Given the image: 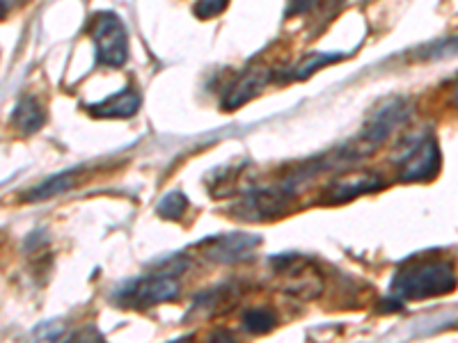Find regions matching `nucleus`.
<instances>
[{
	"label": "nucleus",
	"instance_id": "1",
	"mask_svg": "<svg viewBox=\"0 0 458 343\" xmlns=\"http://www.w3.org/2000/svg\"><path fill=\"white\" fill-rule=\"evenodd\" d=\"M456 289V272L447 261H415L403 264L392 277L396 300H428L447 296Z\"/></svg>",
	"mask_w": 458,
	"mask_h": 343
},
{
	"label": "nucleus",
	"instance_id": "2",
	"mask_svg": "<svg viewBox=\"0 0 458 343\" xmlns=\"http://www.w3.org/2000/svg\"><path fill=\"white\" fill-rule=\"evenodd\" d=\"M89 35L97 46V57L106 67H122L129 57V37L122 19L113 12H99L89 21Z\"/></svg>",
	"mask_w": 458,
	"mask_h": 343
},
{
	"label": "nucleus",
	"instance_id": "3",
	"mask_svg": "<svg viewBox=\"0 0 458 343\" xmlns=\"http://www.w3.org/2000/svg\"><path fill=\"white\" fill-rule=\"evenodd\" d=\"M443 158L440 146L431 133L417 136L411 145L401 151L399 156V179L401 181H428L440 172Z\"/></svg>",
	"mask_w": 458,
	"mask_h": 343
},
{
	"label": "nucleus",
	"instance_id": "4",
	"mask_svg": "<svg viewBox=\"0 0 458 343\" xmlns=\"http://www.w3.org/2000/svg\"><path fill=\"white\" fill-rule=\"evenodd\" d=\"M179 296V281L174 275H161L142 277V280L126 281L120 291L114 293L117 302L129 305V307H149V305H158V302L172 300Z\"/></svg>",
	"mask_w": 458,
	"mask_h": 343
},
{
	"label": "nucleus",
	"instance_id": "5",
	"mask_svg": "<svg viewBox=\"0 0 458 343\" xmlns=\"http://www.w3.org/2000/svg\"><path fill=\"white\" fill-rule=\"evenodd\" d=\"M408 114H411V104L403 99H394V101H387L386 105H380L376 110V114L367 121L365 130L360 133V146L358 149H374L378 146L380 142L387 140L390 133L394 129H399L403 121L408 120Z\"/></svg>",
	"mask_w": 458,
	"mask_h": 343
},
{
	"label": "nucleus",
	"instance_id": "6",
	"mask_svg": "<svg viewBox=\"0 0 458 343\" xmlns=\"http://www.w3.org/2000/svg\"><path fill=\"white\" fill-rule=\"evenodd\" d=\"M140 94L133 88H124L122 92L101 101V104L88 105V110L97 120H129V117H133L140 110Z\"/></svg>",
	"mask_w": 458,
	"mask_h": 343
},
{
	"label": "nucleus",
	"instance_id": "7",
	"mask_svg": "<svg viewBox=\"0 0 458 343\" xmlns=\"http://www.w3.org/2000/svg\"><path fill=\"white\" fill-rule=\"evenodd\" d=\"M44 121H47V113L39 104H37L32 96H23L19 104H16L14 113H12V124L14 129L21 133V136H32L37 130L42 129Z\"/></svg>",
	"mask_w": 458,
	"mask_h": 343
},
{
	"label": "nucleus",
	"instance_id": "8",
	"mask_svg": "<svg viewBox=\"0 0 458 343\" xmlns=\"http://www.w3.org/2000/svg\"><path fill=\"white\" fill-rule=\"evenodd\" d=\"M380 186H383V181L378 177H374V174H362L360 179H342V181H337L330 188L328 202H349V199L358 197L362 193H371V190H376Z\"/></svg>",
	"mask_w": 458,
	"mask_h": 343
},
{
	"label": "nucleus",
	"instance_id": "9",
	"mask_svg": "<svg viewBox=\"0 0 458 343\" xmlns=\"http://www.w3.org/2000/svg\"><path fill=\"white\" fill-rule=\"evenodd\" d=\"M250 243H252L250 236L232 234V236H227V238H223V243L216 245L211 255H214L216 259H220V261H225V264H229V261H236V259H241V256L248 255V250H250V247H252Z\"/></svg>",
	"mask_w": 458,
	"mask_h": 343
},
{
	"label": "nucleus",
	"instance_id": "10",
	"mask_svg": "<svg viewBox=\"0 0 458 343\" xmlns=\"http://www.w3.org/2000/svg\"><path fill=\"white\" fill-rule=\"evenodd\" d=\"M73 177H76L73 172H60V174H53V177H48L47 181L39 183V186L28 195V199H30V202H39V199L55 197V195L64 193V190H69V188L73 186Z\"/></svg>",
	"mask_w": 458,
	"mask_h": 343
},
{
	"label": "nucleus",
	"instance_id": "11",
	"mask_svg": "<svg viewBox=\"0 0 458 343\" xmlns=\"http://www.w3.org/2000/svg\"><path fill=\"white\" fill-rule=\"evenodd\" d=\"M264 83H266V76H259V73H250V76H245V79L234 88V92H232L229 101L225 104V108H232V110L239 108V105L245 104V101L250 99V96H255Z\"/></svg>",
	"mask_w": 458,
	"mask_h": 343
},
{
	"label": "nucleus",
	"instance_id": "12",
	"mask_svg": "<svg viewBox=\"0 0 458 343\" xmlns=\"http://www.w3.org/2000/svg\"><path fill=\"white\" fill-rule=\"evenodd\" d=\"M276 314L271 309H264V307H255V309H248L243 316V325L248 328V332L252 334H264V332H271L276 328Z\"/></svg>",
	"mask_w": 458,
	"mask_h": 343
},
{
	"label": "nucleus",
	"instance_id": "13",
	"mask_svg": "<svg viewBox=\"0 0 458 343\" xmlns=\"http://www.w3.org/2000/svg\"><path fill=\"white\" fill-rule=\"evenodd\" d=\"M339 57H342V53H314V55H310L308 60H302V63L293 69L292 79L293 80L310 79L317 69L326 67V64L333 63V60H339Z\"/></svg>",
	"mask_w": 458,
	"mask_h": 343
},
{
	"label": "nucleus",
	"instance_id": "14",
	"mask_svg": "<svg viewBox=\"0 0 458 343\" xmlns=\"http://www.w3.org/2000/svg\"><path fill=\"white\" fill-rule=\"evenodd\" d=\"M72 341V334L64 328L63 322H48V325H42L37 328L35 334H32L30 343H69Z\"/></svg>",
	"mask_w": 458,
	"mask_h": 343
},
{
	"label": "nucleus",
	"instance_id": "15",
	"mask_svg": "<svg viewBox=\"0 0 458 343\" xmlns=\"http://www.w3.org/2000/svg\"><path fill=\"white\" fill-rule=\"evenodd\" d=\"M420 55L424 60H447V57H456L458 55V35L447 37V39H440V42L431 44V46L424 48Z\"/></svg>",
	"mask_w": 458,
	"mask_h": 343
},
{
	"label": "nucleus",
	"instance_id": "16",
	"mask_svg": "<svg viewBox=\"0 0 458 343\" xmlns=\"http://www.w3.org/2000/svg\"><path fill=\"white\" fill-rule=\"evenodd\" d=\"M186 208H188L186 197H183L179 190H174V193H170L161 204H158V215L165 220H179L183 213H186Z\"/></svg>",
	"mask_w": 458,
	"mask_h": 343
},
{
	"label": "nucleus",
	"instance_id": "17",
	"mask_svg": "<svg viewBox=\"0 0 458 343\" xmlns=\"http://www.w3.org/2000/svg\"><path fill=\"white\" fill-rule=\"evenodd\" d=\"M227 3L229 0H199L195 5V14L199 19H211V16H218L227 7Z\"/></svg>",
	"mask_w": 458,
	"mask_h": 343
},
{
	"label": "nucleus",
	"instance_id": "18",
	"mask_svg": "<svg viewBox=\"0 0 458 343\" xmlns=\"http://www.w3.org/2000/svg\"><path fill=\"white\" fill-rule=\"evenodd\" d=\"M208 343H236V339L227 330H218V332L208 334Z\"/></svg>",
	"mask_w": 458,
	"mask_h": 343
},
{
	"label": "nucleus",
	"instance_id": "19",
	"mask_svg": "<svg viewBox=\"0 0 458 343\" xmlns=\"http://www.w3.org/2000/svg\"><path fill=\"white\" fill-rule=\"evenodd\" d=\"M312 5V0H289V14H301V12H305L308 7Z\"/></svg>",
	"mask_w": 458,
	"mask_h": 343
},
{
	"label": "nucleus",
	"instance_id": "20",
	"mask_svg": "<svg viewBox=\"0 0 458 343\" xmlns=\"http://www.w3.org/2000/svg\"><path fill=\"white\" fill-rule=\"evenodd\" d=\"M452 104L458 108V76H456V89H454V94H452Z\"/></svg>",
	"mask_w": 458,
	"mask_h": 343
},
{
	"label": "nucleus",
	"instance_id": "21",
	"mask_svg": "<svg viewBox=\"0 0 458 343\" xmlns=\"http://www.w3.org/2000/svg\"><path fill=\"white\" fill-rule=\"evenodd\" d=\"M172 343H191V339H179V341H172Z\"/></svg>",
	"mask_w": 458,
	"mask_h": 343
}]
</instances>
